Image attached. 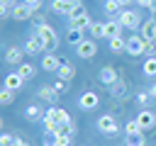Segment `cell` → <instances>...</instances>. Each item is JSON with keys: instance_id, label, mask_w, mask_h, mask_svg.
Here are the masks:
<instances>
[{"instance_id": "6da1fadb", "label": "cell", "mask_w": 156, "mask_h": 146, "mask_svg": "<svg viewBox=\"0 0 156 146\" xmlns=\"http://www.w3.org/2000/svg\"><path fill=\"white\" fill-rule=\"evenodd\" d=\"M34 34L41 36V41H44V54H54V51H56V46H58V36H56V29H54L51 24L39 27Z\"/></svg>"}, {"instance_id": "7a4b0ae2", "label": "cell", "mask_w": 156, "mask_h": 146, "mask_svg": "<svg viewBox=\"0 0 156 146\" xmlns=\"http://www.w3.org/2000/svg\"><path fill=\"white\" fill-rule=\"evenodd\" d=\"M127 54L129 56H139V54H151V44L141 36V34H132L127 39Z\"/></svg>"}, {"instance_id": "3957f363", "label": "cell", "mask_w": 156, "mask_h": 146, "mask_svg": "<svg viewBox=\"0 0 156 146\" xmlns=\"http://www.w3.org/2000/svg\"><path fill=\"white\" fill-rule=\"evenodd\" d=\"M119 24L122 27H127V29H141V17H139V12H134V10H129V7H122V12H119Z\"/></svg>"}, {"instance_id": "277c9868", "label": "cell", "mask_w": 156, "mask_h": 146, "mask_svg": "<svg viewBox=\"0 0 156 146\" xmlns=\"http://www.w3.org/2000/svg\"><path fill=\"white\" fill-rule=\"evenodd\" d=\"M98 129H100V134H105V136H117V134H119V127H117V122H115L112 114H102V117L98 119Z\"/></svg>"}, {"instance_id": "5b68a950", "label": "cell", "mask_w": 156, "mask_h": 146, "mask_svg": "<svg viewBox=\"0 0 156 146\" xmlns=\"http://www.w3.org/2000/svg\"><path fill=\"white\" fill-rule=\"evenodd\" d=\"M44 117H49V119H54V122H58V124H68V122H71V114H68L63 107H56V105H51V107L44 112Z\"/></svg>"}, {"instance_id": "8992f818", "label": "cell", "mask_w": 156, "mask_h": 146, "mask_svg": "<svg viewBox=\"0 0 156 146\" xmlns=\"http://www.w3.org/2000/svg\"><path fill=\"white\" fill-rule=\"evenodd\" d=\"M24 51H27L29 56L44 54V41H41V36H39V34H32V36L24 41Z\"/></svg>"}, {"instance_id": "52a82bcc", "label": "cell", "mask_w": 156, "mask_h": 146, "mask_svg": "<svg viewBox=\"0 0 156 146\" xmlns=\"http://www.w3.org/2000/svg\"><path fill=\"white\" fill-rule=\"evenodd\" d=\"M76 51H78V56H80V58H93V56L98 54L95 39H83V41L76 46Z\"/></svg>"}, {"instance_id": "ba28073f", "label": "cell", "mask_w": 156, "mask_h": 146, "mask_svg": "<svg viewBox=\"0 0 156 146\" xmlns=\"http://www.w3.org/2000/svg\"><path fill=\"white\" fill-rule=\"evenodd\" d=\"M98 105H100L98 92H83V95L78 97V107H80V109H95Z\"/></svg>"}, {"instance_id": "9c48e42d", "label": "cell", "mask_w": 156, "mask_h": 146, "mask_svg": "<svg viewBox=\"0 0 156 146\" xmlns=\"http://www.w3.org/2000/svg\"><path fill=\"white\" fill-rule=\"evenodd\" d=\"M139 34L149 41V44H154L156 41V17H151V19H146L144 24H141V29H139Z\"/></svg>"}, {"instance_id": "30bf717a", "label": "cell", "mask_w": 156, "mask_h": 146, "mask_svg": "<svg viewBox=\"0 0 156 146\" xmlns=\"http://www.w3.org/2000/svg\"><path fill=\"white\" fill-rule=\"evenodd\" d=\"M61 63H63V58H58L56 54H44V56H41V68L49 71V73H51V71H58Z\"/></svg>"}, {"instance_id": "8fae6325", "label": "cell", "mask_w": 156, "mask_h": 146, "mask_svg": "<svg viewBox=\"0 0 156 146\" xmlns=\"http://www.w3.org/2000/svg\"><path fill=\"white\" fill-rule=\"evenodd\" d=\"M136 122H139L141 131H146V129H151V127L156 124V114H154L151 109H141V112L136 114Z\"/></svg>"}, {"instance_id": "7c38bea8", "label": "cell", "mask_w": 156, "mask_h": 146, "mask_svg": "<svg viewBox=\"0 0 156 146\" xmlns=\"http://www.w3.org/2000/svg\"><path fill=\"white\" fill-rule=\"evenodd\" d=\"M24 54H27L24 49H20V46H10V49L5 51V61H7V63H12V66H20Z\"/></svg>"}, {"instance_id": "4fadbf2b", "label": "cell", "mask_w": 156, "mask_h": 146, "mask_svg": "<svg viewBox=\"0 0 156 146\" xmlns=\"http://www.w3.org/2000/svg\"><path fill=\"white\" fill-rule=\"evenodd\" d=\"M37 95H39L44 102H49V105H56V100H58V92L54 90V85H41V88L37 90Z\"/></svg>"}, {"instance_id": "5bb4252c", "label": "cell", "mask_w": 156, "mask_h": 146, "mask_svg": "<svg viewBox=\"0 0 156 146\" xmlns=\"http://www.w3.org/2000/svg\"><path fill=\"white\" fill-rule=\"evenodd\" d=\"M76 2L78 0H54L51 2V10L58 12V15H71V10L76 7Z\"/></svg>"}, {"instance_id": "9a60e30c", "label": "cell", "mask_w": 156, "mask_h": 146, "mask_svg": "<svg viewBox=\"0 0 156 146\" xmlns=\"http://www.w3.org/2000/svg\"><path fill=\"white\" fill-rule=\"evenodd\" d=\"M34 17V7L24 5V2H17V7L12 10V19H29Z\"/></svg>"}, {"instance_id": "2e32d148", "label": "cell", "mask_w": 156, "mask_h": 146, "mask_svg": "<svg viewBox=\"0 0 156 146\" xmlns=\"http://www.w3.org/2000/svg\"><path fill=\"white\" fill-rule=\"evenodd\" d=\"M98 78H100V83H105V85H115V83H117V71H115L112 66H105V68H100Z\"/></svg>"}, {"instance_id": "e0dca14e", "label": "cell", "mask_w": 156, "mask_h": 146, "mask_svg": "<svg viewBox=\"0 0 156 146\" xmlns=\"http://www.w3.org/2000/svg\"><path fill=\"white\" fill-rule=\"evenodd\" d=\"M22 83H24V78H22V75H20V73L15 71V73H7V75H5V83H2V85L17 92V90L22 88Z\"/></svg>"}, {"instance_id": "ac0fdd59", "label": "cell", "mask_w": 156, "mask_h": 146, "mask_svg": "<svg viewBox=\"0 0 156 146\" xmlns=\"http://www.w3.org/2000/svg\"><path fill=\"white\" fill-rule=\"evenodd\" d=\"M90 27H93V19H90L88 15L71 17V29H80V32H85V29H90Z\"/></svg>"}, {"instance_id": "d6986e66", "label": "cell", "mask_w": 156, "mask_h": 146, "mask_svg": "<svg viewBox=\"0 0 156 146\" xmlns=\"http://www.w3.org/2000/svg\"><path fill=\"white\" fill-rule=\"evenodd\" d=\"M24 117H27L29 122H39V119H44V109H41L39 105H29V107L24 109Z\"/></svg>"}, {"instance_id": "ffe728a7", "label": "cell", "mask_w": 156, "mask_h": 146, "mask_svg": "<svg viewBox=\"0 0 156 146\" xmlns=\"http://www.w3.org/2000/svg\"><path fill=\"white\" fill-rule=\"evenodd\" d=\"M119 32H122V24H119V19L105 22V36H107V39H112V36H119Z\"/></svg>"}, {"instance_id": "44dd1931", "label": "cell", "mask_w": 156, "mask_h": 146, "mask_svg": "<svg viewBox=\"0 0 156 146\" xmlns=\"http://www.w3.org/2000/svg\"><path fill=\"white\" fill-rule=\"evenodd\" d=\"M56 75H58L61 80H71V78L76 75V71H73V66H71V63H66V61H63V63H61V68L56 71Z\"/></svg>"}, {"instance_id": "7402d4cb", "label": "cell", "mask_w": 156, "mask_h": 146, "mask_svg": "<svg viewBox=\"0 0 156 146\" xmlns=\"http://www.w3.org/2000/svg\"><path fill=\"white\" fill-rule=\"evenodd\" d=\"M83 39H85V36H83V32H80V29H71V27H68V34H66V41H68V44L78 46Z\"/></svg>"}, {"instance_id": "603a6c76", "label": "cell", "mask_w": 156, "mask_h": 146, "mask_svg": "<svg viewBox=\"0 0 156 146\" xmlns=\"http://www.w3.org/2000/svg\"><path fill=\"white\" fill-rule=\"evenodd\" d=\"M110 51H115V54L127 51V41H124L122 36H112V39H110Z\"/></svg>"}, {"instance_id": "cb8c5ba5", "label": "cell", "mask_w": 156, "mask_h": 146, "mask_svg": "<svg viewBox=\"0 0 156 146\" xmlns=\"http://www.w3.org/2000/svg\"><path fill=\"white\" fill-rule=\"evenodd\" d=\"M17 73L24 78V80H29V78H34V73H37V68L32 66V63H20V68H17Z\"/></svg>"}, {"instance_id": "d4e9b609", "label": "cell", "mask_w": 156, "mask_h": 146, "mask_svg": "<svg viewBox=\"0 0 156 146\" xmlns=\"http://www.w3.org/2000/svg\"><path fill=\"white\" fill-rule=\"evenodd\" d=\"M41 124H44L46 134H61V124H58V122H54V119L44 117V119H41Z\"/></svg>"}, {"instance_id": "484cf974", "label": "cell", "mask_w": 156, "mask_h": 146, "mask_svg": "<svg viewBox=\"0 0 156 146\" xmlns=\"http://www.w3.org/2000/svg\"><path fill=\"white\" fill-rule=\"evenodd\" d=\"M93 39H102L105 36V22H93V27L88 29Z\"/></svg>"}, {"instance_id": "4316f807", "label": "cell", "mask_w": 156, "mask_h": 146, "mask_svg": "<svg viewBox=\"0 0 156 146\" xmlns=\"http://www.w3.org/2000/svg\"><path fill=\"white\" fill-rule=\"evenodd\" d=\"M105 12H107V15H115V12L119 15V12H122V5H119L117 0H105Z\"/></svg>"}, {"instance_id": "83f0119b", "label": "cell", "mask_w": 156, "mask_h": 146, "mask_svg": "<svg viewBox=\"0 0 156 146\" xmlns=\"http://www.w3.org/2000/svg\"><path fill=\"white\" fill-rule=\"evenodd\" d=\"M127 146H146V144H144V134H141V131H136V134L127 136Z\"/></svg>"}, {"instance_id": "f1b7e54d", "label": "cell", "mask_w": 156, "mask_h": 146, "mask_svg": "<svg viewBox=\"0 0 156 146\" xmlns=\"http://www.w3.org/2000/svg\"><path fill=\"white\" fill-rule=\"evenodd\" d=\"M144 75H156V58L154 56H149L144 61Z\"/></svg>"}, {"instance_id": "f546056e", "label": "cell", "mask_w": 156, "mask_h": 146, "mask_svg": "<svg viewBox=\"0 0 156 146\" xmlns=\"http://www.w3.org/2000/svg\"><path fill=\"white\" fill-rule=\"evenodd\" d=\"M15 100V90H10V88H2V92H0V102L2 105H10Z\"/></svg>"}, {"instance_id": "4dcf8cb0", "label": "cell", "mask_w": 156, "mask_h": 146, "mask_svg": "<svg viewBox=\"0 0 156 146\" xmlns=\"http://www.w3.org/2000/svg\"><path fill=\"white\" fill-rule=\"evenodd\" d=\"M136 131H141V127H139L136 119H132V122L124 124V134H127V136H132V134H136Z\"/></svg>"}, {"instance_id": "1f68e13d", "label": "cell", "mask_w": 156, "mask_h": 146, "mask_svg": "<svg viewBox=\"0 0 156 146\" xmlns=\"http://www.w3.org/2000/svg\"><path fill=\"white\" fill-rule=\"evenodd\" d=\"M71 134H56V144L54 146H71Z\"/></svg>"}, {"instance_id": "d6a6232c", "label": "cell", "mask_w": 156, "mask_h": 146, "mask_svg": "<svg viewBox=\"0 0 156 146\" xmlns=\"http://www.w3.org/2000/svg\"><path fill=\"white\" fill-rule=\"evenodd\" d=\"M151 97H154L151 92H139V95H136V105H141V107H146V105L151 102Z\"/></svg>"}, {"instance_id": "836d02e7", "label": "cell", "mask_w": 156, "mask_h": 146, "mask_svg": "<svg viewBox=\"0 0 156 146\" xmlns=\"http://www.w3.org/2000/svg\"><path fill=\"white\" fill-rule=\"evenodd\" d=\"M80 15H85V7H83V2L78 0V2H76V7L71 10V15H68V19H71V17H80Z\"/></svg>"}, {"instance_id": "e575fe53", "label": "cell", "mask_w": 156, "mask_h": 146, "mask_svg": "<svg viewBox=\"0 0 156 146\" xmlns=\"http://www.w3.org/2000/svg\"><path fill=\"white\" fill-rule=\"evenodd\" d=\"M54 90H56L58 95H61V92H66V90H68V80H61V78H58V80L54 83Z\"/></svg>"}, {"instance_id": "d590c367", "label": "cell", "mask_w": 156, "mask_h": 146, "mask_svg": "<svg viewBox=\"0 0 156 146\" xmlns=\"http://www.w3.org/2000/svg\"><path fill=\"white\" fill-rule=\"evenodd\" d=\"M61 134H71V136H73V134H76V122L71 119L68 124H61Z\"/></svg>"}, {"instance_id": "8d00e7d4", "label": "cell", "mask_w": 156, "mask_h": 146, "mask_svg": "<svg viewBox=\"0 0 156 146\" xmlns=\"http://www.w3.org/2000/svg\"><path fill=\"white\" fill-rule=\"evenodd\" d=\"M110 88H112V95H115V97H122V95H124V85H122V83H115V85H110Z\"/></svg>"}, {"instance_id": "74e56055", "label": "cell", "mask_w": 156, "mask_h": 146, "mask_svg": "<svg viewBox=\"0 0 156 146\" xmlns=\"http://www.w3.org/2000/svg\"><path fill=\"white\" fill-rule=\"evenodd\" d=\"M0 146H15V136L2 134V136H0Z\"/></svg>"}, {"instance_id": "f35d334b", "label": "cell", "mask_w": 156, "mask_h": 146, "mask_svg": "<svg viewBox=\"0 0 156 146\" xmlns=\"http://www.w3.org/2000/svg\"><path fill=\"white\" fill-rule=\"evenodd\" d=\"M32 22H34V27L39 29V27H44V24H46V17H44V15H34V17H32Z\"/></svg>"}, {"instance_id": "ab89813d", "label": "cell", "mask_w": 156, "mask_h": 146, "mask_svg": "<svg viewBox=\"0 0 156 146\" xmlns=\"http://www.w3.org/2000/svg\"><path fill=\"white\" fill-rule=\"evenodd\" d=\"M44 144H46V146H54V144H56V134H46V136H44Z\"/></svg>"}, {"instance_id": "60d3db41", "label": "cell", "mask_w": 156, "mask_h": 146, "mask_svg": "<svg viewBox=\"0 0 156 146\" xmlns=\"http://www.w3.org/2000/svg\"><path fill=\"white\" fill-rule=\"evenodd\" d=\"M22 2H24V5H29V7H34V10H37V7H41V2H44V0H22Z\"/></svg>"}, {"instance_id": "b9f144b4", "label": "cell", "mask_w": 156, "mask_h": 146, "mask_svg": "<svg viewBox=\"0 0 156 146\" xmlns=\"http://www.w3.org/2000/svg\"><path fill=\"white\" fill-rule=\"evenodd\" d=\"M149 10H151V15H156V0H151V2H149Z\"/></svg>"}, {"instance_id": "7bdbcfd3", "label": "cell", "mask_w": 156, "mask_h": 146, "mask_svg": "<svg viewBox=\"0 0 156 146\" xmlns=\"http://www.w3.org/2000/svg\"><path fill=\"white\" fill-rule=\"evenodd\" d=\"M117 2H119L122 7H127V5H132V2H136V0H117Z\"/></svg>"}, {"instance_id": "ee69618b", "label": "cell", "mask_w": 156, "mask_h": 146, "mask_svg": "<svg viewBox=\"0 0 156 146\" xmlns=\"http://www.w3.org/2000/svg\"><path fill=\"white\" fill-rule=\"evenodd\" d=\"M149 2H151V0H136V5H139V7H149Z\"/></svg>"}, {"instance_id": "f6af8a7d", "label": "cell", "mask_w": 156, "mask_h": 146, "mask_svg": "<svg viewBox=\"0 0 156 146\" xmlns=\"http://www.w3.org/2000/svg\"><path fill=\"white\" fill-rule=\"evenodd\" d=\"M15 146H29L27 141H22V139H15Z\"/></svg>"}, {"instance_id": "bcb514c9", "label": "cell", "mask_w": 156, "mask_h": 146, "mask_svg": "<svg viewBox=\"0 0 156 146\" xmlns=\"http://www.w3.org/2000/svg\"><path fill=\"white\" fill-rule=\"evenodd\" d=\"M149 92H151V95H154V97H156V83H154V85H151V88H149Z\"/></svg>"}]
</instances>
